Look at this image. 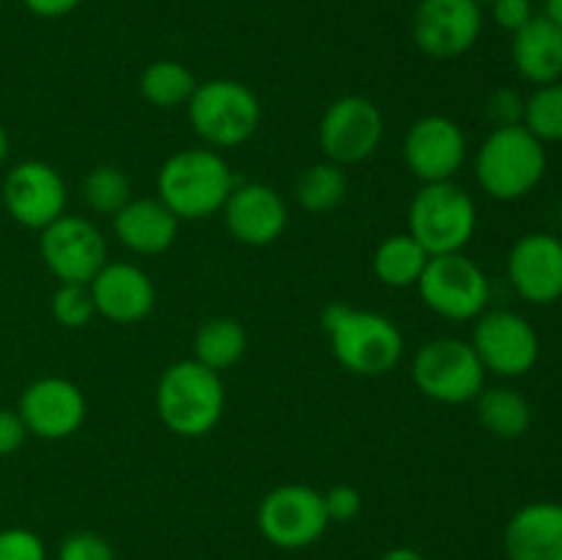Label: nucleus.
Returning a JSON list of instances; mask_svg holds the SVG:
<instances>
[{
	"label": "nucleus",
	"instance_id": "2",
	"mask_svg": "<svg viewBox=\"0 0 562 560\" xmlns=\"http://www.w3.org/2000/svg\"><path fill=\"white\" fill-rule=\"evenodd\" d=\"M154 404L162 426L176 437H206L223 421L225 384L217 371L190 357L165 368Z\"/></svg>",
	"mask_w": 562,
	"mask_h": 560
},
{
	"label": "nucleus",
	"instance_id": "1",
	"mask_svg": "<svg viewBox=\"0 0 562 560\" xmlns=\"http://www.w3.org/2000/svg\"><path fill=\"white\" fill-rule=\"evenodd\" d=\"M322 327L327 329L335 360L357 377H384L404 360V335L384 313L333 302L322 313Z\"/></svg>",
	"mask_w": 562,
	"mask_h": 560
},
{
	"label": "nucleus",
	"instance_id": "20",
	"mask_svg": "<svg viewBox=\"0 0 562 560\" xmlns=\"http://www.w3.org/2000/svg\"><path fill=\"white\" fill-rule=\"evenodd\" d=\"M503 547L508 560H562V503L521 505L505 525Z\"/></svg>",
	"mask_w": 562,
	"mask_h": 560
},
{
	"label": "nucleus",
	"instance_id": "16",
	"mask_svg": "<svg viewBox=\"0 0 562 560\" xmlns=\"http://www.w3.org/2000/svg\"><path fill=\"white\" fill-rule=\"evenodd\" d=\"M508 283L530 305L562 300V239L549 231H532L514 242L505 261Z\"/></svg>",
	"mask_w": 562,
	"mask_h": 560
},
{
	"label": "nucleus",
	"instance_id": "26",
	"mask_svg": "<svg viewBox=\"0 0 562 560\" xmlns=\"http://www.w3.org/2000/svg\"><path fill=\"white\" fill-rule=\"evenodd\" d=\"M137 88L148 104L159 110H173L187 108L192 91L198 88V80L181 60L159 58L140 71Z\"/></svg>",
	"mask_w": 562,
	"mask_h": 560
},
{
	"label": "nucleus",
	"instance_id": "21",
	"mask_svg": "<svg viewBox=\"0 0 562 560\" xmlns=\"http://www.w3.org/2000/svg\"><path fill=\"white\" fill-rule=\"evenodd\" d=\"M181 220L159 198H132L113 214V234L137 256H159L179 236Z\"/></svg>",
	"mask_w": 562,
	"mask_h": 560
},
{
	"label": "nucleus",
	"instance_id": "28",
	"mask_svg": "<svg viewBox=\"0 0 562 560\" xmlns=\"http://www.w3.org/2000/svg\"><path fill=\"white\" fill-rule=\"evenodd\" d=\"M82 201L88 203L91 212L113 217L132 201V184L124 170L115 165H97L82 179Z\"/></svg>",
	"mask_w": 562,
	"mask_h": 560
},
{
	"label": "nucleus",
	"instance_id": "30",
	"mask_svg": "<svg viewBox=\"0 0 562 560\" xmlns=\"http://www.w3.org/2000/svg\"><path fill=\"white\" fill-rule=\"evenodd\" d=\"M49 313L66 329H80L97 316L91 289L86 283H58L49 300Z\"/></svg>",
	"mask_w": 562,
	"mask_h": 560
},
{
	"label": "nucleus",
	"instance_id": "11",
	"mask_svg": "<svg viewBox=\"0 0 562 560\" xmlns=\"http://www.w3.org/2000/svg\"><path fill=\"white\" fill-rule=\"evenodd\" d=\"M38 253L58 283L88 285L108 264V242L102 231L77 214H60L55 223L38 231Z\"/></svg>",
	"mask_w": 562,
	"mask_h": 560
},
{
	"label": "nucleus",
	"instance_id": "31",
	"mask_svg": "<svg viewBox=\"0 0 562 560\" xmlns=\"http://www.w3.org/2000/svg\"><path fill=\"white\" fill-rule=\"evenodd\" d=\"M58 560H115L108 538L93 530H77L60 541Z\"/></svg>",
	"mask_w": 562,
	"mask_h": 560
},
{
	"label": "nucleus",
	"instance_id": "36",
	"mask_svg": "<svg viewBox=\"0 0 562 560\" xmlns=\"http://www.w3.org/2000/svg\"><path fill=\"white\" fill-rule=\"evenodd\" d=\"M31 437L22 423L20 412L9 410V406H0V459H9L16 450L25 445V439Z\"/></svg>",
	"mask_w": 562,
	"mask_h": 560
},
{
	"label": "nucleus",
	"instance_id": "15",
	"mask_svg": "<svg viewBox=\"0 0 562 560\" xmlns=\"http://www.w3.org/2000/svg\"><path fill=\"white\" fill-rule=\"evenodd\" d=\"M404 163L423 184L453 181L467 159V135L448 115H423L406 130Z\"/></svg>",
	"mask_w": 562,
	"mask_h": 560
},
{
	"label": "nucleus",
	"instance_id": "3",
	"mask_svg": "<svg viewBox=\"0 0 562 560\" xmlns=\"http://www.w3.org/2000/svg\"><path fill=\"white\" fill-rule=\"evenodd\" d=\"M236 187L228 163L214 148H181L157 173V198L179 220H206Z\"/></svg>",
	"mask_w": 562,
	"mask_h": 560
},
{
	"label": "nucleus",
	"instance_id": "23",
	"mask_svg": "<svg viewBox=\"0 0 562 560\" xmlns=\"http://www.w3.org/2000/svg\"><path fill=\"white\" fill-rule=\"evenodd\" d=\"M477 421L486 428L492 437L505 439H521L532 426V406L525 393L508 384H497V388H483L475 399Z\"/></svg>",
	"mask_w": 562,
	"mask_h": 560
},
{
	"label": "nucleus",
	"instance_id": "24",
	"mask_svg": "<svg viewBox=\"0 0 562 560\" xmlns=\"http://www.w3.org/2000/svg\"><path fill=\"white\" fill-rule=\"evenodd\" d=\"M428 258L431 256L426 247L409 231L393 234L373 253V275L379 278V283L390 285V289H409V285H417Z\"/></svg>",
	"mask_w": 562,
	"mask_h": 560
},
{
	"label": "nucleus",
	"instance_id": "27",
	"mask_svg": "<svg viewBox=\"0 0 562 560\" xmlns=\"http://www.w3.org/2000/svg\"><path fill=\"white\" fill-rule=\"evenodd\" d=\"M346 190H349L346 170L340 168V165L324 159V163L311 165V168L296 179L294 195L296 203H300L305 212L327 214L344 203Z\"/></svg>",
	"mask_w": 562,
	"mask_h": 560
},
{
	"label": "nucleus",
	"instance_id": "33",
	"mask_svg": "<svg viewBox=\"0 0 562 560\" xmlns=\"http://www.w3.org/2000/svg\"><path fill=\"white\" fill-rule=\"evenodd\" d=\"M486 115L494 130L519 126L525 121V97L516 88H494L486 99Z\"/></svg>",
	"mask_w": 562,
	"mask_h": 560
},
{
	"label": "nucleus",
	"instance_id": "38",
	"mask_svg": "<svg viewBox=\"0 0 562 560\" xmlns=\"http://www.w3.org/2000/svg\"><path fill=\"white\" fill-rule=\"evenodd\" d=\"M379 560H428V558L412 547H393V549H387V552H384Z\"/></svg>",
	"mask_w": 562,
	"mask_h": 560
},
{
	"label": "nucleus",
	"instance_id": "8",
	"mask_svg": "<svg viewBox=\"0 0 562 560\" xmlns=\"http://www.w3.org/2000/svg\"><path fill=\"white\" fill-rule=\"evenodd\" d=\"M412 379L426 399L439 404H467L486 388V368L470 340L434 338L417 349Z\"/></svg>",
	"mask_w": 562,
	"mask_h": 560
},
{
	"label": "nucleus",
	"instance_id": "25",
	"mask_svg": "<svg viewBox=\"0 0 562 560\" xmlns=\"http://www.w3.org/2000/svg\"><path fill=\"white\" fill-rule=\"evenodd\" d=\"M192 349L201 366L212 368V371L223 373L228 368H234L236 362L245 357L247 351V333L236 318L231 316H214L198 327L195 340H192Z\"/></svg>",
	"mask_w": 562,
	"mask_h": 560
},
{
	"label": "nucleus",
	"instance_id": "41",
	"mask_svg": "<svg viewBox=\"0 0 562 560\" xmlns=\"http://www.w3.org/2000/svg\"><path fill=\"white\" fill-rule=\"evenodd\" d=\"M475 3H481V5H492L494 0H475Z\"/></svg>",
	"mask_w": 562,
	"mask_h": 560
},
{
	"label": "nucleus",
	"instance_id": "12",
	"mask_svg": "<svg viewBox=\"0 0 562 560\" xmlns=\"http://www.w3.org/2000/svg\"><path fill=\"white\" fill-rule=\"evenodd\" d=\"M384 119L382 110L360 93L340 97L324 110L322 124H318V146L329 163L357 165L373 157L382 143Z\"/></svg>",
	"mask_w": 562,
	"mask_h": 560
},
{
	"label": "nucleus",
	"instance_id": "32",
	"mask_svg": "<svg viewBox=\"0 0 562 560\" xmlns=\"http://www.w3.org/2000/svg\"><path fill=\"white\" fill-rule=\"evenodd\" d=\"M0 560H47V547L27 527H5L0 530Z\"/></svg>",
	"mask_w": 562,
	"mask_h": 560
},
{
	"label": "nucleus",
	"instance_id": "10",
	"mask_svg": "<svg viewBox=\"0 0 562 560\" xmlns=\"http://www.w3.org/2000/svg\"><path fill=\"white\" fill-rule=\"evenodd\" d=\"M256 522L261 536L278 549L313 547L329 527L322 492L305 483H283L263 494Z\"/></svg>",
	"mask_w": 562,
	"mask_h": 560
},
{
	"label": "nucleus",
	"instance_id": "40",
	"mask_svg": "<svg viewBox=\"0 0 562 560\" xmlns=\"http://www.w3.org/2000/svg\"><path fill=\"white\" fill-rule=\"evenodd\" d=\"M9 152H11L9 132H5V126L0 124V168H3V165H5V159H9Z\"/></svg>",
	"mask_w": 562,
	"mask_h": 560
},
{
	"label": "nucleus",
	"instance_id": "42",
	"mask_svg": "<svg viewBox=\"0 0 562 560\" xmlns=\"http://www.w3.org/2000/svg\"><path fill=\"white\" fill-rule=\"evenodd\" d=\"M0 500H3V483H0Z\"/></svg>",
	"mask_w": 562,
	"mask_h": 560
},
{
	"label": "nucleus",
	"instance_id": "39",
	"mask_svg": "<svg viewBox=\"0 0 562 560\" xmlns=\"http://www.w3.org/2000/svg\"><path fill=\"white\" fill-rule=\"evenodd\" d=\"M543 14L562 27V0H547V11Z\"/></svg>",
	"mask_w": 562,
	"mask_h": 560
},
{
	"label": "nucleus",
	"instance_id": "6",
	"mask_svg": "<svg viewBox=\"0 0 562 560\" xmlns=\"http://www.w3.org/2000/svg\"><path fill=\"white\" fill-rule=\"evenodd\" d=\"M477 231V206L456 181L423 184L409 203V234L428 256L461 253Z\"/></svg>",
	"mask_w": 562,
	"mask_h": 560
},
{
	"label": "nucleus",
	"instance_id": "4",
	"mask_svg": "<svg viewBox=\"0 0 562 560\" xmlns=\"http://www.w3.org/2000/svg\"><path fill=\"white\" fill-rule=\"evenodd\" d=\"M547 146L527 126H499L486 135L475 157V179L494 201H521L547 176Z\"/></svg>",
	"mask_w": 562,
	"mask_h": 560
},
{
	"label": "nucleus",
	"instance_id": "7",
	"mask_svg": "<svg viewBox=\"0 0 562 560\" xmlns=\"http://www.w3.org/2000/svg\"><path fill=\"white\" fill-rule=\"evenodd\" d=\"M417 291L428 311L450 322H475L483 311H488L492 300L486 272L464 250L428 258L417 280Z\"/></svg>",
	"mask_w": 562,
	"mask_h": 560
},
{
	"label": "nucleus",
	"instance_id": "35",
	"mask_svg": "<svg viewBox=\"0 0 562 560\" xmlns=\"http://www.w3.org/2000/svg\"><path fill=\"white\" fill-rule=\"evenodd\" d=\"M492 16L503 31L516 33L536 16V9H532V0H494Z\"/></svg>",
	"mask_w": 562,
	"mask_h": 560
},
{
	"label": "nucleus",
	"instance_id": "9",
	"mask_svg": "<svg viewBox=\"0 0 562 560\" xmlns=\"http://www.w3.org/2000/svg\"><path fill=\"white\" fill-rule=\"evenodd\" d=\"M470 344L486 373L499 379L527 377L541 360L538 329L521 313L508 307L483 311L475 318Z\"/></svg>",
	"mask_w": 562,
	"mask_h": 560
},
{
	"label": "nucleus",
	"instance_id": "29",
	"mask_svg": "<svg viewBox=\"0 0 562 560\" xmlns=\"http://www.w3.org/2000/svg\"><path fill=\"white\" fill-rule=\"evenodd\" d=\"M521 126H527L543 146L562 143V80L538 86L530 97H525Z\"/></svg>",
	"mask_w": 562,
	"mask_h": 560
},
{
	"label": "nucleus",
	"instance_id": "22",
	"mask_svg": "<svg viewBox=\"0 0 562 560\" xmlns=\"http://www.w3.org/2000/svg\"><path fill=\"white\" fill-rule=\"evenodd\" d=\"M510 36V60L521 80L536 88L562 80V27L558 22L536 14Z\"/></svg>",
	"mask_w": 562,
	"mask_h": 560
},
{
	"label": "nucleus",
	"instance_id": "19",
	"mask_svg": "<svg viewBox=\"0 0 562 560\" xmlns=\"http://www.w3.org/2000/svg\"><path fill=\"white\" fill-rule=\"evenodd\" d=\"M97 316L113 324H137L154 311L157 289L137 264L108 261L88 283Z\"/></svg>",
	"mask_w": 562,
	"mask_h": 560
},
{
	"label": "nucleus",
	"instance_id": "14",
	"mask_svg": "<svg viewBox=\"0 0 562 560\" xmlns=\"http://www.w3.org/2000/svg\"><path fill=\"white\" fill-rule=\"evenodd\" d=\"M69 192L66 181L53 165L42 159L16 163L3 179L5 214L16 225L31 231H44L49 223L66 214Z\"/></svg>",
	"mask_w": 562,
	"mask_h": 560
},
{
	"label": "nucleus",
	"instance_id": "13",
	"mask_svg": "<svg viewBox=\"0 0 562 560\" xmlns=\"http://www.w3.org/2000/svg\"><path fill=\"white\" fill-rule=\"evenodd\" d=\"M483 31V9L475 0H420L412 14V42L434 60L470 53Z\"/></svg>",
	"mask_w": 562,
	"mask_h": 560
},
{
	"label": "nucleus",
	"instance_id": "37",
	"mask_svg": "<svg viewBox=\"0 0 562 560\" xmlns=\"http://www.w3.org/2000/svg\"><path fill=\"white\" fill-rule=\"evenodd\" d=\"M80 3L82 0H22V5L42 20H58V16L71 14Z\"/></svg>",
	"mask_w": 562,
	"mask_h": 560
},
{
	"label": "nucleus",
	"instance_id": "18",
	"mask_svg": "<svg viewBox=\"0 0 562 560\" xmlns=\"http://www.w3.org/2000/svg\"><path fill=\"white\" fill-rule=\"evenodd\" d=\"M225 231L247 247H267L283 236L289 225V209L274 187L261 181H241L231 190L220 209Z\"/></svg>",
	"mask_w": 562,
	"mask_h": 560
},
{
	"label": "nucleus",
	"instance_id": "17",
	"mask_svg": "<svg viewBox=\"0 0 562 560\" xmlns=\"http://www.w3.org/2000/svg\"><path fill=\"white\" fill-rule=\"evenodd\" d=\"M16 412L31 437L58 443L86 423V395L69 379L42 377L22 390Z\"/></svg>",
	"mask_w": 562,
	"mask_h": 560
},
{
	"label": "nucleus",
	"instance_id": "5",
	"mask_svg": "<svg viewBox=\"0 0 562 560\" xmlns=\"http://www.w3.org/2000/svg\"><path fill=\"white\" fill-rule=\"evenodd\" d=\"M187 119L206 148H236L261 126V102L245 82L217 77L198 82L187 102Z\"/></svg>",
	"mask_w": 562,
	"mask_h": 560
},
{
	"label": "nucleus",
	"instance_id": "34",
	"mask_svg": "<svg viewBox=\"0 0 562 560\" xmlns=\"http://www.w3.org/2000/svg\"><path fill=\"white\" fill-rule=\"evenodd\" d=\"M324 508H327L329 522H351L362 511V494L349 483H335L333 489L322 494Z\"/></svg>",
	"mask_w": 562,
	"mask_h": 560
}]
</instances>
